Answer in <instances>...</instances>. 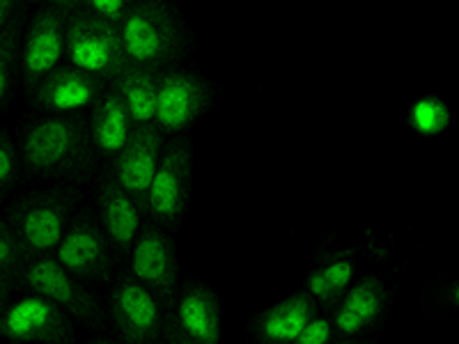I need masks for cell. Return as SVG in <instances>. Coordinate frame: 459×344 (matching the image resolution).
<instances>
[{
  "instance_id": "cell-1",
  "label": "cell",
  "mask_w": 459,
  "mask_h": 344,
  "mask_svg": "<svg viewBox=\"0 0 459 344\" xmlns=\"http://www.w3.org/2000/svg\"><path fill=\"white\" fill-rule=\"evenodd\" d=\"M22 159L28 172L39 177L85 179L97 166L88 120L69 113L32 122L22 136Z\"/></svg>"
},
{
  "instance_id": "cell-2",
  "label": "cell",
  "mask_w": 459,
  "mask_h": 344,
  "mask_svg": "<svg viewBox=\"0 0 459 344\" xmlns=\"http://www.w3.org/2000/svg\"><path fill=\"white\" fill-rule=\"evenodd\" d=\"M122 51L129 67L163 72L184 51V28L168 0H141L117 23Z\"/></svg>"
},
{
  "instance_id": "cell-3",
  "label": "cell",
  "mask_w": 459,
  "mask_h": 344,
  "mask_svg": "<svg viewBox=\"0 0 459 344\" xmlns=\"http://www.w3.org/2000/svg\"><path fill=\"white\" fill-rule=\"evenodd\" d=\"M76 204H79V191L72 186L37 191L12 202L5 220L28 260L56 253Z\"/></svg>"
},
{
  "instance_id": "cell-4",
  "label": "cell",
  "mask_w": 459,
  "mask_h": 344,
  "mask_svg": "<svg viewBox=\"0 0 459 344\" xmlns=\"http://www.w3.org/2000/svg\"><path fill=\"white\" fill-rule=\"evenodd\" d=\"M65 63L106 85L126 69V57L122 51L117 26L104 22L88 10L69 12L65 30Z\"/></svg>"
},
{
  "instance_id": "cell-5",
  "label": "cell",
  "mask_w": 459,
  "mask_h": 344,
  "mask_svg": "<svg viewBox=\"0 0 459 344\" xmlns=\"http://www.w3.org/2000/svg\"><path fill=\"white\" fill-rule=\"evenodd\" d=\"M191 172H194V151L191 141L175 136L163 145L150 194H147V214L161 228L178 229L186 211L191 195Z\"/></svg>"
},
{
  "instance_id": "cell-6",
  "label": "cell",
  "mask_w": 459,
  "mask_h": 344,
  "mask_svg": "<svg viewBox=\"0 0 459 344\" xmlns=\"http://www.w3.org/2000/svg\"><path fill=\"white\" fill-rule=\"evenodd\" d=\"M129 273L147 287L163 310L175 305L179 280L178 245L161 225L143 223L129 253Z\"/></svg>"
},
{
  "instance_id": "cell-7",
  "label": "cell",
  "mask_w": 459,
  "mask_h": 344,
  "mask_svg": "<svg viewBox=\"0 0 459 344\" xmlns=\"http://www.w3.org/2000/svg\"><path fill=\"white\" fill-rule=\"evenodd\" d=\"M19 280L32 294H39L56 303L57 308L76 322L88 323V326H100L104 322V308H101L100 298L90 292L83 280L65 271L56 257L44 255L28 260L19 273Z\"/></svg>"
},
{
  "instance_id": "cell-8",
  "label": "cell",
  "mask_w": 459,
  "mask_h": 344,
  "mask_svg": "<svg viewBox=\"0 0 459 344\" xmlns=\"http://www.w3.org/2000/svg\"><path fill=\"white\" fill-rule=\"evenodd\" d=\"M57 264L85 282H108L113 276V251L92 209H81L69 220L56 248Z\"/></svg>"
},
{
  "instance_id": "cell-9",
  "label": "cell",
  "mask_w": 459,
  "mask_h": 344,
  "mask_svg": "<svg viewBox=\"0 0 459 344\" xmlns=\"http://www.w3.org/2000/svg\"><path fill=\"white\" fill-rule=\"evenodd\" d=\"M212 106V88L203 76L184 69H163L157 73V113L154 126L163 136H179L198 122Z\"/></svg>"
},
{
  "instance_id": "cell-10",
  "label": "cell",
  "mask_w": 459,
  "mask_h": 344,
  "mask_svg": "<svg viewBox=\"0 0 459 344\" xmlns=\"http://www.w3.org/2000/svg\"><path fill=\"white\" fill-rule=\"evenodd\" d=\"M0 338L10 344H74V323L56 303L30 294L7 303L0 314Z\"/></svg>"
},
{
  "instance_id": "cell-11",
  "label": "cell",
  "mask_w": 459,
  "mask_h": 344,
  "mask_svg": "<svg viewBox=\"0 0 459 344\" xmlns=\"http://www.w3.org/2000/svg\"><path fill=\"white\" fill-rule=\"evenodd\" d=\"M65 30H67V12L48 5H39L32 12L26 35L19 44V64L28 94L47 73L65 64Z\"/></svg>"
},
{
  "instance_id": "cell-12",
  "label": "cell",
  "mask_w": 459,
  "mask_h": 344,
  "mask_svg": "<svg viewBox=\"0 0 459 344\" xmlns=\"http://www.w3.org/2000/svg\"><path fill=\"white\" fill-rule=\"evenodd\" d=\"M110 317L125 344H154L161 338L163 308L131 273H122L115 282Z\"/></svg>"
},
{
  "instance_id": "cell-13",
  "label": "cell",
  "mask_w": 459,
  "mask_h": 344,
  "mask_svg": "<svg viewBox=\"0 0 459 344\" xmlns=\"http://www.w3.org/2000/svg\"><path fill=\"white\" fill-rule=\"evenodd\" d=\"M166 141L154 125L134 126L129 141L120 154L110 161V175L120 184L122 191L136 202L138 211L147 214V194L157 172Z\"/></svg>"
},
{
  "instance_id": "cell-14",
  "label": "cell",
  "mask_w": 459,
  "mask_h": 344,
  "mask_svg": "<svg viewBox=\"0 0 459 344\" xmlns=\"http://www.w3.org/2000/svg\"><path fill=\"white\" fill-rule=\"evenodd\" d=\"M104 90V81L94 79L90 73L65 63L47 73L28 97H30L32 106L44 113L69 115L90 108Z\"/></svg>"
},
{
  "instance_id": "cell-15",
  "label": "cell",
  "mask_w": 459,
  "mask_h": 344,
  "mask_svg": "<svg viewBox=\"0 0 459 344\" xmlns=\"http://www.w3.org/2000/svg\"><path fill=\"white\" fill-rule=\"evenodd\" d=\"M143 214L136 202L122 191L110 172L101 177L97 186V220L104 229L110 251L120 257H129L131 245L136 241L138 229L143 225Z\"/></svg>"
},
{
  "instance_id": "cell-16",
  "label": "cell",
  "mask_w": 459,
  "mask_h": 344,
  "mask_svg": "<svg viewBox=\"0 0 459 344\" xmlns=\"http://www.w3.org/2000/svg\"><path fill=\"white\" fill-rule=\"evenodd\" d=\"M388 305V292L377 276H363L351 282L338 305L333 308V331L344 338H354L366 329L375 326Z\"/></svg>"
},
{
  "instance_id": "cell-17",
  "label": "cell",
  "mask_w": 459,
  "mask_h": 344,
  "mask_svg": "<svg viewBox=\"0 0 459 344\" xmlns=\"http://www.w3.org/2000/svg\"><path fill=\"white\" fill-rule=\"evenodd\" d=\"M88 131L94 154L104 157L106 161H113L120 154V150L129 141L131 131H134V122L126 113L125 104L108 85L90 106Z\"/></svg>"
},
{
  "instance_id": "cell-18",
  "label": "cell",
  "mask_w": 459,
  "mask_h": 344,
  "mask_svg": "<svg viewBox=\"0 0 459 344\" xmlns=\"http://www.w3.org/2000/svg\"><path fill=\"white\" fill-rule=\"evenodd\" d=\"M172 317L194 344H221V303L207 285L191 282Z\"/></svg>"
},
{
  "instance_id": "cell-19",
  "label": "cell",
  "mask_w": 459,
  "mask_h": 344,
  "mask_svg": "<svg viewBox=\"0 0 459 344\" xmlns=\"http://www.w3.org/2000/svg\"><path fill=\"white\" fill-rule=\"evenodd\" d=\"M317 308L315 298L301 289L257 314L253 331L262 344H290L310 319L317 317Z\"/></svg>"
},
{
  "instance_id": "cell-20",
  "label": "cell",
  "mask_w": 459,
  "mask_h": 344,
  "mask_svg": "<svg viewBox=\"0 0 459 344\" xmlns=\"http://www.w3.org/2000/svg\"><path fill=\"white\" fill-rule=\"evenodd\" d=\"M157 73L159 72L126 67L108 83V88L125 104L134 126L154 125V113H157Z\"/></svg>"
},
{
  "instance_id": "cell-21",
  "label": "cell",
  "mask_w": 459,
  "mask_h": 344,
  "mask_svg": "<svg viewBox=\"0 0 459 344\" xmlns=\"http://www.w3.org/2000/svg\"><path fill=\"white\" fill-rule=\"evenodd\" d=\"M354 282V262L338 257L326 264L317 266L306 278V292L315 298L324 310H333L344 292Z\"/></svg>"
},
{
  "instance_id": "cell-22",
  "label": "cell",
  "mask_w": 459,
  "mask_h": 344,
  "mask_svg": "<svg viewBox=\"0 0 459 344\" xmlns=\"http://www.w3.org/2000/svg\"><path fill=\"white\" fill-rule=\"evenodd\" d=\"M23 19L16 16L14 22L0 32V108L7 104L14 83V69L19 64V44H22Z\"/></svg>"
},
{
  "instance_id": "cell-23",
  "label": "cell",
  "mask_w": 459,
  "mask_h": 344,
  "mask_svg": "<svg viewBox=\"0 0 459 344\" xmlns=\"http://www.w3.org/2000/svg\"><path fill=\"white\" fill-rule=\"evenodd\" d=\"M26 262L28 257L23 253L22 244L16 241L14 232L7 225V220L0 216V276H7L12 280H16Z\"/></svg>"
},
{
  "instance_id": "cell-24",
  "label": "cell",
  "mask_w": 459,
  "mask_h": 344,
  "mask_svg": "<svg viewBox=\"0 0 459 344\" xmlns=\"http://www.w3.org/2000/svg\"><path fill=\"white\" fill-rule=\"evenodd\" d=\"M16 175H19V157H16L14 142L5 131H0V200L14 186Z\"/></svg>"
},
{
  "instance_id": "cell-25",
  "label": "cell",
  "mask_w": 459,
  "mask_h": 344,
  "mask_svg": "<svg viewBox=\"0 0 459 344\" xmlns=\"http://www.w3.org/2000/svg\"><path fill=\"white\" fill-rule=\"evenodd\" d=\"M138 3H141V0H90L85 10H88L90 14L100 16L104 22L117 26Z\"/></svg>"
},
{
  "instance_id": "cell-26",
  "label": "cell",
  "mask_w": 459,
  "mask_h": 344,
  "mask_svg": "<svg viewBox=\"0 0 459 344\" xmlns=\"http://www.w3.org/2000/svg\"><path fill=\"white\" fill-rule=\"evenodd\" d=\"M331 338H333V326L329 319L315 317L303 326L301 333L290 344H329Z\"/></svg>"
},
{
  "instance_id": "cell-27",
  "label": "cell",
  "mask_w": 459,
  "mask_h": 344,
  "mask_svg": "<svg viewBox=\"0 0 459 344\" xmlns=\"http://www.w3.org/2000/svg\"><path fill=\"white\" fill-rule=\"evenodd\" d=\"M161 335L166 338L168 344H194L191 340L184 335V331L179 329L178 322H175V317L172 314H168V317H163V329H161Z\"/></svg>"
},
{
  "instance_id": "cell-28",
  "label": "cell",
  "mask_w": 459,
  "mask_h": 344,
  "mask_svg": "<svg viewBox=\"0 0 459 344\" xmlns=\"http://www.w3.org/2000/svg\"><path fill=\"white\" fill-rule=\"evenodd\" d=\"M22 3L23 0H0V32L19 16L16 12L22 10Z\"/></svg>"
},
{
  "instance_id": "cell-29",
  "label": "cell",
  "mask_w": 459,
  "mask_h": 344,
  "mask_svg": "<svg viewBox=\"0 0 459 344\" xmlns=\"http://www.w3.org/2000/svg\"><path fill=\"white\" fill-rule=\"evenodd\" d=\"M39 5H48V7H57V10L63 12H81L88 7L90 0H37Z\"/></svg>"
},
{
  "instance_id": "cell-30",
  "label": "cell",
  "mask_w": 459,
  "mask_h": 344,
  "mask_svg": "<svg viewBox=\"0 0 459 344\" xmlns=\"http://www.w3.org/2000/svg\"><path fill=\"white\" fill-rule=\"evenodd\" d=\"M12 278L7 276H0V314L5 313L7 308V301H10V292H12Z\"/></svg>"
},
{
  "instance_id": "cell-31",
  "label": "cell",
  "mask_w": 459,
  "mask_h": 344,
  "mask_svg": "<svg viewBox=\"0 0 459 344\" xmlns=\"http://www.w3.org/2000/svg\"><path fill=\"white\" fill-rule=\"evenodd\" d=\"M333 344H360V342H359V340H354V338H344V340H340V342H333Z\"/></svg>"
},
{
  "instance_id": "cell-32",
  "label": "cell",
  "mask_w": 459,
  "mask_h": 344,
  "mask_svg": "<svg viewBox=\"0 0 459 344\" xmlns=\"http://www.w3.org/2000/svg\"><path fill=\"white\" fill-rule=\"evenodd\" d=\"M90 344H115V342H110V340H94V342Z\"/></svg>"
},
{
  "instance_id": "cell-33",
  "label": "cell",
  "mask_w": 459,
  "mask_h": 344,
  "mask_svg": "<svg viewBox=\"0 0 459 344\" xmlns=\"http://www.w3.org/2000/svg\"><path fill=\"white\" fill-rule=\"evenodd\" d=\"M154 344H168V342H154Z\"/></svg>"
}]
</instances>
